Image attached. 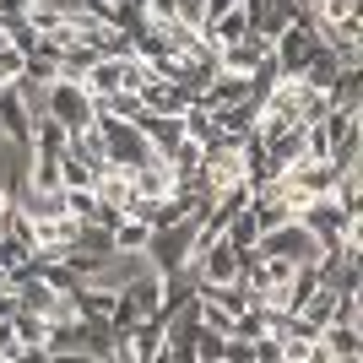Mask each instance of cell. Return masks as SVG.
Here are the masks:
<instances>
[{
	"label": "cell",
	"instance_id": "4",
	"mask_svg": "<svg viewBox=\"0 0 363 363\" xmlns=\"http://www.w3.org/2000/svg\"><path fill=\"white\" fill-rule=\"evenodd\" d=\"M325 33H358V0H309Z\"/></svg>",
	"mask_w": 363,
	"mask_h": 363
},
{
	"label": "cell",
	"instance_id": "5",
	"mask_svg": "<svg viewBox=\"0 0 363 363\" xmlns=\"http://www.w3.org/2000/svg\"><path fill=\"white\" fill-rule=\"evenodd\" d=\"M141 244H147V228H141V223H125L120 228V250H141Z\"/></svg>",
	"mask_w": 363,
	"mask_h": 363
},
{
	"label": "cell",
	"instance_id": "1",
	"mask_svg": "<svg viewBox=\"0 0 363 363\" xmlns=\"http://www.w3.org/2000/svg\"><path fill=\"white\" fill-rule=\"evenodd\" d=\"M325 114V98H320L303 76H282L272 92H266V104H260V120H255V136L272 141V136H288V130H303V125H315Z\"/></svg>",
	"mask_w": 363,
	"mask_h": 363
},
{
	"label": "cell",
	"instance_id": "2",
	"mask_svg": "<svg viewBox=\"0 0 363 363\" xmlns=\"http://www.w3.org/2000/svg\"><path fill=\"white\" fill-rule=\"evenodd\" d=\"M49 120L60 125L65 136H82V130L98 120V104L87 98V87H82V82H60V76H55V92H49Z\"/></svg>",
	"mask_w": 363,
	"mask_h": 363
},
{
	"label": "cell",
	"instance_id": "3",
	"mask_svg": "<svg viewBox=\"0 0 363 363\" xmlns=\"http://www.w3.org/2000/svg\"><path fill=\"white\" fill-rule=\"evenodd\" d=\"M201 277H206V288H233L244 277V250H233V244H206L201 250Z\"/></svg>",
	"mask_w": 363,
	"mask_h": 363
}]
</instances>
